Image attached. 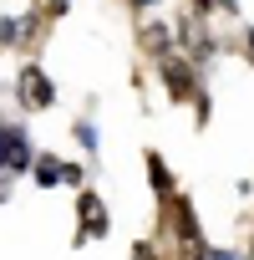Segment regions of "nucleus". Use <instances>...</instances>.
Masks as SVG:
<instances>
[{"mask_svg":"<svg viewBox=\"0 0 254 260\" xmlns=\"http://www.w3.org/2000/svg\"><path fill=\"white\" fill-rule=\"evenodd\" d=\"M148 174H153V189H158L163 199H173V174H168V164H163L158 153H148Z\"/></svg>","mask_w":254,"mask_h":260,"instance_id":"423d86ee","label":"nucleus"},{"mask_svg":"<svg viewBox=\"0 0 254 260\" xmlns=\"http://www.w3.org/2000/svg\"><path fill=\"white\" fill-rule=\"evenodd\" d=\"M36 184H41V189H56V184H81V169H76V164H61L56 153H41V158H36Z\"/></svg>","mask_w":254,"mask_h":260,"instance_id":"20e7f679","label":"nucleus"},{"mask_svg":"<svg viewBox=\"0 0 254 260\" xmlns=\"http://www.w3.org/2000/svg\"><path fill=\"white\" fill-rule=\"evenodd\" d=\"M244 51H249V61H254V31H244Z\"/></svg>","mask_w":254,"mask_h":260,"instance_id":"6e6552de","label":"nucleus"},{"mask_svg":"<svg viewBox=\"0 0 254 260\" xmlns=\"http://www.w3.org/2000/svg\"><path fill=\"white\" fill-rule=\"evenodd\" d=\"M158 67H163V82H168L173 102H198V82H193V72H188V61H183L178 51L158 56Z\"/></svg>","mask_w":254,"mask_h":260,"instance_id":"f03ea898","label":"nucleus"},{"mask_svg":"<svg viewBox=\"0 0 254 260\" xmlns=\"http://www.w3.org/2000/svg\"><path fill=\"white\" fill-rule=\"evenodd\" d=\"M16 102L26 107V112H46L51 102H56V87H51V77L31 61V67H21V77H16Z\"/></svg>","mask_w":254,"mask_h":260,"instance_id":"f257e3e1","label":"nucleus"},{"mask_svg":"<svg viewBox=\"0 0 254 260\" xmlns=\"http://www.w3.org/2000/svg\"><path fill=\"white\" fill-rule=\"evenodd\" d=\"M26 164H36L31 143L21 127H0V169H11V174H26Z\"/></svg>","mask_w":254,"mask_h":260,"instance_id":"7ed1b4c3","label":"nucleus"},{"mask_svg":"<svg viewBox=\"0 0 254 260\" xmlns=\"http://www.w3.org/2000/svg\"><path fill=\"white\" fill-rule=\"evenodd\" d=\"M203 260H244V255H234V250H203Z\"/></svg>","mask_w":254,"mask_h":260,"instance_id":"0eeeda50","label":"nucleus"},{"mask_svg":"<svg viewBox=\"0 0 254 260\" xmlns=\"http://www.w3.org/2000/svg\"><path fill=\"white\" fill-rule=\"evenodd\" d=\"M76 214H81V235L76 240H92V235H107V204L92 194V189H81V204H76Z\"/></svg>","mask_w":254,"mask_h":260,"instance_id":"39448f33","label":"nucleus"},{"mask_svg":"<svg viewBox=\"0 0 254 260\" xmlns=\"http://www.w3.org/2000/svg\"><path fill=\"white\" fill-rule=\"evenodd\" d=\"M127 6H138V11H148V6H153V0H127Z\"/></svg>","mask_w":254,"mask_h":260,"instance_id":"1a4fd4ad","label":"nucleus"}]
</instances>
